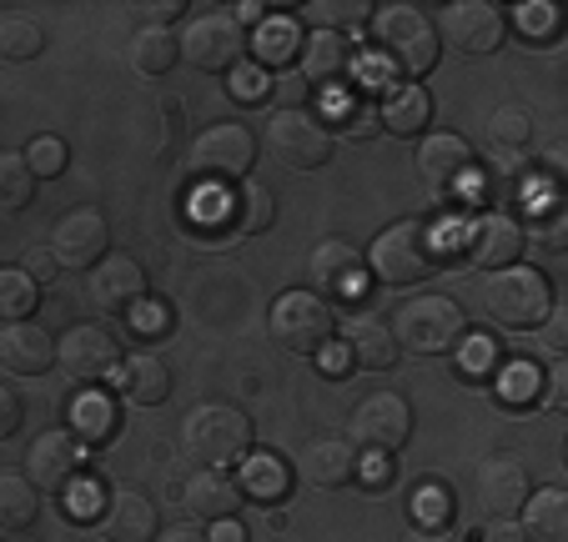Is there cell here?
Returning a JSON list of instances; mask_svg holds the SVG:
<instances>
[{
	"label": "cell",
	"mask_w": 568,
	"mask_h": 542,
	"mask_svg": "<svg viewBox=\"0 0 568 542\" xmlns=\"http://www.w3.org/2000/svg\"><path fill=\"white\" fill-rule=\"evenodd\" d=\"M373 41H377V51L387 55V65L397 71V81H423L443 55L438 21H433L423 6H408V0L377 6L373 11Z\"/></svg>",
	"instance_id": "obj_1"
},
{
	"label": "cell",
	"mask_w": 568,
	"mask_h": 542,
	"mask_svg": "<svg viewBox=\"0 0 568 542\" xmlns=\"http://www.w3.org/2000/svg\"><path fill=\"white\" fill-rule=\"evenodd\" d=\"M438 266H443V236H438V226L423 222V216L393 222L367 246V272H373L383 287H418Z\"/></svg>",
	"instance_id": "obj_2"
},
{
	"label": "cell",
	"mask_w": 568,
	"mask_h": 542,
	"mask_svg": "<svg viewBox=\"0 0 568 542\" xmlns=\"http://www.w3.org/2000/svg\"><path fill=\"white\" fill-rule=\"evenodd\" d=\"M252 447H257V427L232 402H206L182 422V452L192 462H202V468L226 472L247 458Z\"/></svg>",
	"instance_id": "obj_3"
},
{
	"label": "cell",
	"mask_w": 568,
	"mask_h": 542,
	"mask_svg": "<svg viewBox=\"0 0 568 542\" xmlns=\"http://www.w3.org/2000/svg\"><path fill=\"white\" fill-rule=\"evenodd\" d=\"M393 337L397 351H413V357H453L468 337V311L458 307L453 297H413L403 301L393 321Z\"/></svg>",
	"instance_id": "obj_4"
},
{
	"label": "cell",
	"mask_w": 568,
	"mask_h": 542,
	"mask_svg": "<svg viewBox=\"0 0 568 542\" xmlns=\"http://www.w3.org/2000/svg\"><path fill=\"white\" fill-rule=\"evenodd\" d=\"M483 307H488V317L498 321V327H514V331H534L538 321L548 317V307H554V287H548V277L538 272V266H504V272H488L483 277Z\"/></svg>",
	"instance_id": "obj_5"
},
{
	"label": "cell",
	"mask_w": 568,
	"mask_h": 542,
	"mask_svg": "<svg viewBox=\"0 0 568 542\" xmlns=\"http://www.w3.org/2000/svg\"><path fill=\"white\" fill-rule=\"evenodd\" d=\"M267 331H272V341H277L282 351H292V357H317V351L333 341V331H337V311L327 307L317 292L292 287V292H282V297L272 301Z\"/></svg>",
	"instance_id": "obj_6"
},
{
	"label": "cell",
	"mask_w": 568,
	"mask_h": 542,
	"mask_svg": "<svg viewBox=\"0 0 568 542\" xmlns=\"http://www.w3.org/2000/svg\"><path fill=\"white\" fill-rule=\"evenodd\" d=\"M252 161H257V136H252L247 126H236V121L206 126L202 136L192 141V151H186L192 181H206V186H236V181H247Z\"/></svg>",
	"instance_id": "obj_7"
},
{
	"label": "cell",
	"mask_w": 568,
	"mask_h": 542,
	"mask_svg": "<svg viewBox=\"0 0 568 542\" xmlns=\"http://www.w3.org/2000/svg\"><path fill=\"white\" fill-rule=\"evenodd\" d=\"M267 151L292 171H322L333 161L337 136L327 121H317L312 111H272L267 131H262Z\"/></svg>",
	"instance_id": "obj_8"
},
{
	"label": "cell",
	"mask_w": 568,
	"mask_h": 542,
	"mask_svg": "<svg viewBox=\"0 0 568 542\" xmlns=\"http://www.w3.org/2000/svg\"><path fill=\"white\" fill-rule=\"evenodd\" d=\"M408 437H413V407H408V397H397V392H367L353 407V417H347V442L357 452L393 458L397 447H408Z\"/></svg>",
	"instance_id": "obj_9"
},
{
	"label": "cell",
	"mask_w": 568,
	"mask_h": 542,
	"mask_svg": "<svg viewBox=\"0 0 568 542\" xmlns=\"http://www.w3.org/2000/svg\"><path fill=\"white\" fill-rule=\"evenodd\" d=\"M182 61H192L202 75H232L247 55V31L232 21V11H206L202 21H192L176 41Z\"/></svg>",
	"instance_id": "obj_10"
},
{
	"label": "cell",
	"mask_w": 568,
	"mask_h": 542,
	"mask_svg": "<svg viewBox=\"0 0 568 542\" xmlns=\"http://www.w3.org/2000/svg\"><path fill=\"white\" fill-rule=\"evenodd\" d=\"M438 41H448L458 55H494L508 41V11L494 0H453L438 21Z\"/></svg>",
	"instance_id": "obj_11"
},
{
	"label": "cell",
	"mask_w": 568,
	"mask_h": 542,
	"mask_svg": "<svg viewBox=\"0 0 568 542\" xmlns=\"http://www.w3.org/2000/svg\"><path fill=\"white\" fill-rule=\"evenodd\" d=\"M307 282H312L307 292H317L327 307L333 301H353L367 287V252L353 246L347 236H327L307 256Z\"/></svg>",
	"instance_id": "obj_12"
},
{
	"label": "cell",
	"mask_w": 568,
	"mask_h": 542,
	"mask_svg": "<svg viewBox=\"0 0 568 542\" xmlns=\"http://www.w3.org/2000/svg\"><path fill=\"white\" fill-rule=\"evenodd\" d=\"M116 361H121V341L101 321H75V327H65L55 337V367L71 382H101V377L116 372Z\"/></svg>",
	"instance_id": "obj_13"
},
{
	"label": "cell",
	"mask_w": 568,
	"mask_h": 542,
	"mask_svg": "<svg viewBox=\"0 0 568 542\" xmlns=\"http://www.w3.org/2000/svg\"><path fill=\"white\" fill-rule=\"evenodd\" d=\"M81 472H87V442H81L71 427L41 432L31 442V452H26V478H31L36 492H45V498H61Z\"/></svg>",
	"instance_id": "obj_14"
},
{
	"label": "cell",
	"mask_w": 568,
	"mask_h": 542,
	"mask_svg": "<svg viewBox=\"0 0 568 542\" xmlns=\"http://www.w3.org/2000/svg\"><path fill=\"white\" fill-rule=\"evenodd\" d=\"M87 297H91V307L97 311L126 321L131 311L146 301V266H141L136 256H126V252H106L97 266H91Z\"/></svg>",
	"instance_id": "obj_15"
},
{
	"label": "cell",
	"mask_w": 568,
	"mask_h": 542,
	"mask_svg": "<svg viewBox=\"0 0 568 542\" xmlns=\"http://www.w3.org/2000/svg\"><path fill=\"white\" fill-rule=\"evenodd\" d=\"M51 252L61 266H75V272H91L101 256L111 252V222L101 206H71V212L55 222L51 232Z\"/></svg>",
	"instance_id": "obj_16"
},
{
	"label": "cell",
	"mask_w": 568,
	"mask_h": 542,
	"mask_svg": "<svg viewBox=\"0 0 568 542\" xmlns=\"http://www.w3.org/2000/svg\"><path fill=\"white\" fill-rule=\"evenodd\" d=\"M524 222H514L508 212H478L473 222H463V256L483 272H504L524 256Z\"/></svg>",
	"instance_id": "obj_17"
},
{
	"label": "cell",
	"mask_w": 568,
	"mask_h": 542,
	"mask_svg": "<svg viewBox=\"0 0 568 542\" xmlns=\"http://www.w3.org/2000/svg\"><path fill=\"white\" fill-rule=\"evenodd\" d=\"M473 482H478V502L488 518H518L528 492H534V472H528V462L518 452H488Z\"/></svg>",
	"instance_id": "obj_18"
},
{
	"label": "cell",
	"mask_w": 568,
	"mask_h": 542,
	"mask_svg": "<svg viewBox=\"0 0 568 542\" xmlns=\"http://www.w3.org/2000/svg\"><path fill=\"white\" fill-rule=\"evenodd\" d=\"M473 171H478V156H473V146L458 131H428L418 141V176L428 181L433 192H453Z\"/></svg>",
	"instance_id": "obj_19"
},
{
	"label": "cell",
	"mask_w": 568,
	"mask_h": 542,
	"mask_svg": "<svg viewBox=\"0 0 568 542\" xmlns=\"http://www.w3.org/2000/svg\"><path fill=\"white\" fill-rule=\"evenodd\" d=\"M55 367V337L41 321L0 327V372L6 377H45Z\"/></svg>",
	"instance_id": "obj_20"
},
{
	"label": "cell",
	"mask_w": 568,
	"mask_h": 542,
	"mask_svg": "<svg viewBox=\"0 0 568 542\" xmlns=\"http://www.w3.org/2000/svg\"><path fill=\"white\" fill-rule=\"evenodd\" d=\"M182 508L192 512L196 522H226L236 518V512L247 508V498H242V488H236L232 472H216V468H196L192 478L182 482Z\"/></svg>",
	"instance_id": "obj_21"
},
{
	"label": "cell",
	"mask_w": 568,
	"mask_h": 542,
	"mask_svg": "<svg viewBox=\"0 0 568 542\" xmlns=\"http://www.w3.org/2000/svg\"><path fill=\"white\" fill-rule=\"evenodd\" d=\"M111 382H116V392L126 397L131 407H161L166 397H172V367H166V357H156L151 347L131 351V357L116 361V372H111Z\"/></svg>",
	"instance_id": "obj_22"
},
{
	"label": "cell",
	"mask_w": 568,
	"mask_h": 542,
	"mask_svg": "<svg viewBox=\"0 0 568 542\" xmlns=\"http://www.w3.org/2000/svg\"><path fill=\"white\" fill-rule=\"evenodd\" d=\"M97 522H101V538L106 542H156V532H161L156 502H151L146 492H136V488L111 492Z\"/></svg>",
	"instance_id": "obj_23"
},
{
	"label": "cell",
	"mask_w": 568,
	"mask_h": 542,
	"mask_svg": "<svg viewBox=\"0 0 568 542\" xmlns=\"http://www.w3.org/2000/svg\"><path fill=\"white\" fill-rule=\"evenodd\" d=\"M357 452L347 437H312L307 447L297 452V472L312 482V488H327V492H337V488H347V482H357Z\"/></svg>",
	"instance_id": "obj_24"
},
{
	"label": "cell",
	"mask_w": 568,
	"mask_h": 542,
	"mask_svg": "<svg viewBox=\"0 0 568 542\" xmlns=\"http://www.w3.org/2000/svg\"><path fill=\"white\" fill-rule=\"evenodd\" d=\"M292 482H297L292 462L282 458V452H267V447H252L247 458L236 462V488H242V498L262 502V508L287 502L292 498Z\"/></svg>",
	"instance_id": "obj_25"
},
{
	"label": "cell",
	"mask_w": 568,
	"mask_h": 542,
	"mask_svg": "<svg viewBox=\"0 0 568 542\" xmlns=\"http://www.w3.org/2000/svg\"><path fill=\"white\" fill-rule=\"evenodd\" d=\"M433 121V96L418 81H393L377 101V126L393 136H423Z\"/></svg>",
	"instance_id": "obj_26"
},
{
	"label": "cell",
	"mask_w": 568,
	"mask_h": 542,
	"mask_svg": "<svg viewBox=\"0 0 568 542\" xmlns=\"http://www.w3.org/2000/svg\"><path fill=\"white\" fill-rule=\"evenodd\" d=\"M297 61H302L297 71L307 75V85H337L347 75V65H353V45L337 31H307Z\"/></svg>",
	"instance_id": "obj_27"
},
{
	"label": "cell",
	"mask_w": 568,
	"mask_h": 542,
	"mask_svg": "<svg viewBox=\"0 0 568 542\" xmlns=\"http://www.w3.org/2000/svg\"><path fill=\"white\" fill-rule=\"evenodd\" d=\"M343 341H347V351H353V367H367V372H393L397 357H403L393 327L377 317H353L343 331Z\"/></svg>",
	"instance_id": "obj_28"
},
{
	"label": "cell",
	"mask_w": 568,
	"mask_h": 542,
	"mask_svg": "<svg viewBox=\"0 0 568 542\" xmlns=\"http://www.w3.org/2000/svg\"><path fill=\"white\" fill-rule=\"evenodd\" d=\"M277 222V196L262 186V181H236L226 186V226L236 236H262Z\"/></svg>",
	"instance_id": "obj_29"
},
{
	"label": "cell",
	"mask_w": 568,
	"mask_h": 542,
	"mask_svg": "<svg viewBox=\"0 0 568 542\" xmlns=\"http://www.w3.org/2000/svg\"><path fill=\"white\" fill-rule=\"evenodd\" d=\"M524 538L528 542H568V492L564 488H534L524 502Z\"/></svg>",
	"instance_id": "obj_30"
},
{
	"label": "cell",
	"mask_w": 568,
	"mask_h": 542,
	"mask_svg": "<svg viewBox=\"0 0 568 542\" xmlns=\"http://www.w3.org/2000/svg\"><path fill=\"white\" fill-rule=\"evenodd\" d=\"M126 61L136 75H166L182 61V51H176V35L166 31V25H141L126 45Z\"/></svg>",
	"instance_id": "obj_31"
},
{
	"label": "cell",
	"mask_w": 568,
	"mask_h": 542,
	"mask_svg": "<svg viewBox=\"0 0 568 542\" xmlns=\"http://www.w3.org/2000/svg\"><path fill=\"white\" fill-rule=\"evenodd\" d=\"M41 518V492L26 472H0V532H26Z\"/></svg>",
	"instance_id": "obj_32"
},
{
	"label": "cell",
	"mask_w": 568,
	"mask_h": 542,
	"mask_svg": "<svg viewBox=\"0 0 568 542\" xmlns=\"http://www.w3.org/2000/svg\"><path fill=\"white\" fill-rule=\"evenodd\" d=\"M45 51V31L26 11H0V65H26Z\"/></svg>",
	"instance_id": "obj_33"
},
{
	"label": "cell",
	"mask_w": 568,
	"mask_h": 542,
	"mask_svg": "<svg viewBox=\"0 0 568 542\" xmlns=\"http://www.w3.org/2000/svg\"><path fill=\"white\" fill-rule=\"evenodd\" d=\"M247 45L262 71H287V55L302 51V31H297V21H262L247 35Z\"/></svg>",
	"instance_id": "obj_34"
},
{
	"label": "cell",
	"mask_w": 568,
	"mask_h": 542,
	"mask_svg": "<svg viewBox=\"0 0 568 542\" xmlns=\"http://www.w3.org/2000/svg\"><path fill=\"white\" fill-rule=\"evenodd\" d=\"M36 202V176L21 151H0V216H21Z\"/></svg>",
	"instance_id": "obj_35"
},
{
	"label": "cell",
	"mask_w": 568,
	"mask_h": 542,
	"mask_svg": "<svg viewBox=\"0 0 568 542\" xmlns=\"http://www.w3.org/2000/svg\"><path fill=\"white\" fill-rule=\"evenodd\" d=\"M36 307H41V287L26 277L21 266H6V272H0V327L31 321Z\"/></svg>",
	"instance_id": "obj_36"
},
{
	"label": "cell",
	"mask_w": 568,
	"mask_h": 542,
	"mask_svg": "<svg viewBox=\"0 0 568 542\" xmlns=\"http://www.w3.org/2000/svg\"><path fill=\"white\" fill-rule=\"evenodd\" d=\"M488 146H494L498 156L528 151L534 146V116H528L524 106H498L494 116H488Z\"/></svg>",
	"instance_id": "obj_37"
},
{
	"label": "cell",
	"mask_w": 568,
	"mask_h": 542,
	"mask_svg": "<svg viewBox=\"0 0 568 542\" xmlns=\"http://www.w3.org/2000/svg\"><path fill=\"white\" fill-rule=\"evenodd\" d=\"M71 432L81 437V442H111L116 437V407L106 402V397L87 392V397H75L71 402Z\"/></svg>",
	"instance_id": "obj_38"
},
{
	"label": "cell",
	"mask_w": 568,
	"mask_h": 542,
	"mask_svg": "<svg viewBox=\"0 0 568 542\" xmlns=\"http://www.w3.org/2000/svg\"><path fill=\"white\" fill-rule=\"evenodd\" d=\"M302 16L312 21V31H337L343 35V25L373 21V6H367V0H312V6H302Z\"/></svg>",
	"instance_id": "obj_39"
},
{
	"label": "cell",
	"mask_w": 568,
	"mask_h": 542,
	"mask_svg": "<svg viewBox=\"0 0 568 542\" xmlns=\"http://www.w3.org/2000/svg\"><path fill=\"white\" fill-rule=\"evenodd\" d=\"M333 136H343V141H373L377 136V106L373 101H357V96H343L337 91L333 96Z\"/></svg>",
	"instance_id": "obj_40"
},
{
	"label": "cell",
	"mask_w": 568,
	"mask_h": 542,
	"mask_svg": "<svg viewBox=\"0 0 568 542\" xmlns=\"http://www.w3.org/2000/svg\"><path fill=\"white\" fill-rule=\"evenodd\" d=\"M21 156H26V166H31L36 181H55L65 166H71V146H65L55 131H41V136H31Z\"/></svg>",
	"instance_id": "obj_41"
},
{
	"label": "cell",
	"mask_w": 568,
	"mask_h": 542,
	"mask_svg": "<svg viewBox=\"0 0 568 542\" xmlns=\"http://www.w3.org/2000/svg\"><path fill=\"white\" fill-rule=\"evenodd\" d=\"M453 512H458V498L443 482H423L413 492V528H453Z\"/></svg>",
	"instance_id": "obj_42"
},
{
	"label": "cell",
	"mask_w": 568,
	"mask_h": 542,
	"mask_svg": "<svg viewBox=\"0 0 568 542\" xmlns=\"http://www.w3.org/2000/svg\"><path fill=\"white\" fill-rule=\"evenodd\" d=\"M458 357V372H463V382H473L478 387V377L483 372H494V361H498V347H494V337H463V347L453 351Z\"/></svg>",
	"instance_id": "obj_43"
},
{
	"label": "cell",
	"mask_w": 568,
	"mask_h": 542,
	"mask_svg": "<svg viewBox=\"0 0 568 542\" xmlns=\"http://www.w3.org/2000/svg\"><path fill=\"white\" fill-rule=\"evenodd\" d=\"M126 327L136 331V341H161L166 337V331H172V307H166V301H141L136 311H131L126 317Z\"/></svg>",
	"instance_id": "obj_44"
},
{
	"label": "cell",
	"mask_w": 568,
	"mask_h": 542,
	"mask_svg": "<svg viewBox=\"0 0 568 542\" xmlns=\"http://www.w3.org/2000/svg\"><path fill=\"white\" fill-rule=\"evenodd\" d=\"M544 392V372H538L534 361H508L504 367V397L508 402H538Z\"/></svg>",
	"instance_id": "obj_45"
},
{
	"label": "cell",
	"mask_w": 568,
	"mask_h": 542,
	"mask_svg": "<svg viewBox=\"0 0 568 542\" xmlns=\"http://www.w3.org/2000/svg\"><path fill=\"white\" fill-rule=\"evenodd\" d=\"M226 85H232V101H236V106H262V101H267V71H262L257 61L236 65V71L226 75Z\"/></svg>",
	"instance_id": "obj_46"
},
{
	"label": "cell",
	"mask_w": 568,
	"mask_h": 542,
	"mask_svg": "<svg viewBox=\"0 0 568 542\" xmlns=\"http://www.w3.org/2000/svg\"><path fill=\"white\" fill-rule=\"evenodd\" d=\"M514 21H518V31H524V41H558V11L554 6H518L514 11Z\"/></svg>",
	"instance_id": "obj_47"
},
{
	"label": "cell",
	"mask_w": 568,
	"mask_h": 542,
	"mask_svg": "<svg viewBox=\"0 0 568 542\" xmlns=\"http://www.w3.org/2000/svg\"><path fill=\"white\" fill-rule=\"evenodd\" d=\"M267 101H282L277 111H302V101H307V75L302 71H267Z\"/></svg>",
	"instance_id": "obj_48"
},
{
	"label": "cell",
	"mask_w": 568,
	"mask_h": 542,
	"mask_svg": "<svg viewBox=\"0 0 568 542\" xmlns=\"http://www.w3.org/2000/svg\"><path fill=\"white\" fill-rule=\"evenodd\" d=\"M61 498H65V512H71L75 522H81V518H101V508H106V498H101V488L91 478H75Z\"/></svg>",
	"instance_id": "obj_49"
},
{
	"label": "cell",
	"mask_w": 568,
	"mask_h": 542,
	"mask_svg": "<svg viewBox=\"0 0 568 542\" xmlns=\"http://www.w3.org/2000/svg\"><path fill=\"white\" fill-rule=\"evenodd\" d=\"M21 272L36 282V287H51V282L61 277V262H55L51 246H31V252L21 256Z\"/></svg>",
	"instance_id": "obj_50"
},
{
	"label": "cell",
	"mask_w": 568,
	"mask_h": 542,
	"mask_svg": "<svg viewBox=\"0 0 568 542\" xmlns=\"http://www.w3.org/2000/svg\"><path fill=\"white\" fill-rule=\"evenodd\" d=\"M538 402H544L548 412H568V361L564 357L544 372V392H538Z\"/></svg>",
	"instance_id": "obj_51"
},
{
	"label": "cell",
	"mask_w": 568,
	"mask_h": 542,
	"mask_svg": "<svg viewBox=\"0 0 568 542\" xmlns=\"http://www.w3.org/2000/svg\"><path fill=\"white\" fill-rule=\"evenodd\" d=\"M21 422H26V402H21V392H16L11 382H0V442H11V437L21 432Z\"/></svg>",
	"instance_id": "obj_52"
},
{
	"label": "cell",
	"mask_w": 568,
	"mask_h": 542,
	"mask_svg": "<svg viewBox=\"0 0 568 542\" xmlns=\"http://www.w3.org/2000/svg\"><path fill=\"white\" fill-rule=\"evenodd\" d=\"M312 361H317V367H322L327 377H333V382H337V377L353 372V351H347V341H327V347H322Z\"/></svg>",
	"instance_id": "obj_53"
},
{
	"label": "cell",
	"mask_w": 568,
	"mask_h": 542,
	"mask_svg": "<svg viewBox=\"0 0 568 542\" xmlns=\"http://www.w3.org/2000/svg\"><path fill=\"white\" fill-rule=\"evenodd\" d=\"M538 327H544V347L554 351V357H564V347H568V317H564V307H548V317L538 321Z\"/></svg>",
	"instance_id": "obj_54"
},
{
	"label": "cell",
	"mask_w": 568,
	"mask_h": 542,
	"mask_svg": "<svg viewBox=\"0 0 568 542\" xmlns=\"http://www.w3.org/2000/svg\"><path fill=\"white\" fill-rule=\"evenodd\" d=\"M357 478H367V482H377V488H383V482L393 478V468H387L383 452H363V458H357Z\"/></svg>",
	"instance_id": "obj_55"
},
{
	"label": "cell",
	"mask_w": 568,
	"mask_h": 542,
	"mask_svg": "<svg viewBox=\"0 0 568 542\" xmlns=\"http://www.w3.org/2000/svg\"><path fill=\"white\" fill-rule=\"evenodd\" d=\"M156 542H206V532L196 522H172V528H161Z\"/></svg>",
	"instance_id": "obj_56"
},
{
	"label": "cell",
	"mask_w": 568,
	"mask_h": 542,
	"mask_svg": "<svg viewBox=\"0 0 568 542\" xmlns=\"http://www.w3.org/2000/svg\"><path fill=\"white\" fill-rule=\"evenodd\" d=\"M488 542H528V538L518 528V518H494L488 522Z\"/></svg>",
	"instance_id": "obj_57"
},
{
	"label": "cell",
	"mask_w": 568,
	"mask_h": 542,
	"mask_svg": "<svg viewBox=\"0 0 568 542\" xmlns=\"http://www.w3.org/2000/svg\"><path fill=\"white\" fill-rule=\"evenodd\" d=\"M403 542H463V538L453 528H408Z\"/></svg>",
	"instance_id": "obj_58"
},
{
	"label": "cell",
	"mask_w": 568,
	"mask_h": 542,
	"mask_svg": "<svg viewBox=\"0 0 568 542\" xmlns=\"http://www.w3.org/2000/svg\"><path fill=\"white\" fill-rule=\"evenodd\" d=\"M141 16L146 21H176V16H186L182 0H156V6H141Z\"/></svg>",
	"instance_id": "obj_59"
},
{
	"label": "cell",
	"mask_w": 568,
	"mask_h": 542,
	"mask_svg": "<svg viewBox=\"0 0 568 542\" xmlns=\"http://www.w3.org/2000/svg\"><path fill=\"white\" fill-rule=\"evenodd\" d=\"M206 542H247V532L236 528V518H226V522H212V538Z\"/></svg>",
	"instance_id": "obj_60"
}]
</instances>
